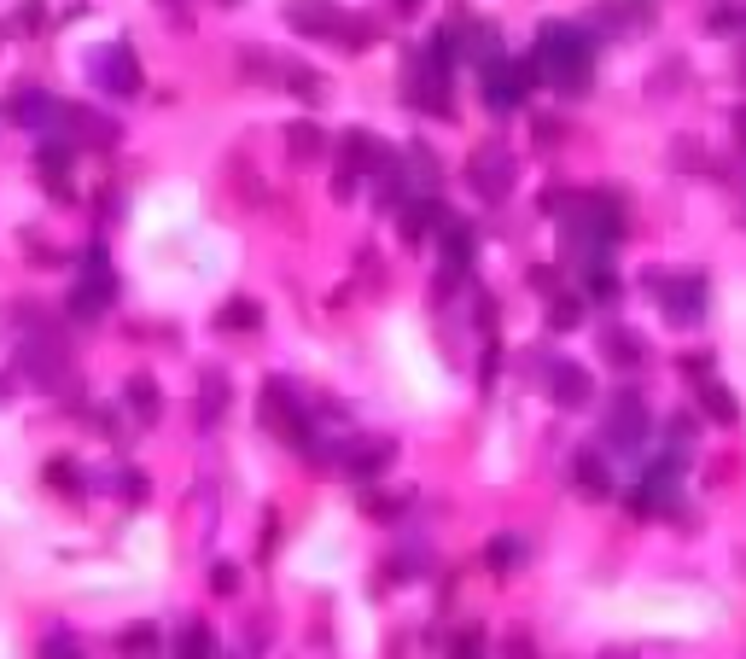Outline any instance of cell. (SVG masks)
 I'll return each mask as SVG.
<instances>
[{"instance_id": "484cf974", "label": "cell", "mask_w": 746, "mask_h": 659, "mask_svg": "<svg viewBox=\"0 0 746 659\" xmlns=\"http://www.w3.org/2000/svg\"><path fill=\"white\" fill-rule=\"evenodd\" d=\"M228 6H234V0H228Z\"/></svg>"}, {"instance_id": "ffe728a7", "label": "cell", "mask_w": 746, "mask_h": 659, "mask_svg": "<svg viewBox=\"0 0 746 659\" xmlns=\"http://www.w3.org/2000/svg\"><path fill=\"white\" fill-rule=\"evenodd\" d=\"M432 228V205H408L403 210V240H420Z\"/></svg>"}, {"instance_id": "4fadbf2b", "label": "cell", "mask_w": 746, "mask_h": 659, "mask_svg": "<svg viewBox=\"0 0 746 659\" xmlns=\"http://www.w3.org/2000/svg\"><path fill=\"white\" fill-rule=\"evenodd\" d=\"M257 321H263V310H257V304H251V298H228V304H222V327H228V333H251V327H257Z\"/></svg>"}, {"instance_id": "7c38bea8", "label": "cell", "mask_w": 746, "mask_h": 659, "mask_svg": "<svg viewBox=\"0 0 746 659\" xmlns=\"http://www.w3.org/2000/svg\"><path fill=\"white\" fill-rule=\"evenodd\" d=\"M158 403H164V397H158V385L146 380V374H135V380H129V409L152 426V420H158Z\"/></svg>"}, {"instance_id": "8fae6325", "label": "cell", "mask_w": 746, "mask_h": 659, "mask_svg": "<svg viewBox=\"0 0 746 659\" xmlns=\"http://www.w3.org/2000/svg\"><path fill=\"white\" fill-rule=\"evenodd\" d=\"M280 76H286V88H292L298 100H309V105L327 100V82H321L315 70H304V65H280Z\"/></svg>"}, {"instance_id": "e0dca14e", "label": "cell", "mask_w": 746, "mask_h": 659, "mask_svg": "<svg viewBox=\"0 0 746 659\" xmlns=\"http://www.w3.org/2000/svg\"><path fill=\"white\" fill-rule=\"evenodd\" d=\"M554 397H560V403H583V397H589V380H583L577 368H560V374H554Z\"/></svg>"}, {"instance_id": "8992f818", "label": "cell", "mask_w": 746, "mask_h": 659, "mask_svg": "<svg viewBox=\"0 0 746 659\" xmlns=\"http://www.w3.org/2000/svg\"><path fill=\"white\" fill-rule=\"evenodd\" d=\"M467 175H473V187L484 193V199H502V193L513 187V158L502 152V146H478Z\"/></svg>"}, {"instance_id": "52a82bcc", "label": "cell", "mask_w": 746, "mask_h": 659, "mask_svg": "<svg viewBox=\"0 0 746 659\" xmlns=\"http://www.w3.org/2000/svg\"><path fill=\"white\" fill-rule=\"evenodd\" d=\"M484 100L496 105V111H508V105H519L525 100V70H513V65H496L484 70Z\"/></svg>"}, {"instance_id": "7a4b0ae2", "label": "cell", "mask_w": 746, "mask_h": 659, "mask_svg": "<svg viewBox=\"0 0 746 659\" xmlns=\"http://www.w3.org/2000/svg\"><path fill=\"white\" fill-rule=\"evenodd\" d=\"M537 59H543V70L554 82H566V88H583V76H589V47H583L577 30H543Z\"/></svg>"}, {"instance_id": "9c48e42d", "label": "cell", "mask_w": 746, "mask_h": 659, "mask_svg": "<svg viewBox=\"0 0 746 659\" xmlns=\"http://www.w3.org/2000/svg\"><path fill=\"white\" fill-rule=\"evenodd\" d=\"M12 117H18V123H30V129H41V135H47V129H53V123L65 117V105H59V100H47V94H35V88H24V94L12 100Z\"/></svg>"}, {"instance_id": "30bf717a", "label": "cell", "mask_w": 746, "mask_h": 659, "mask_svg": "<svg viewBox=\"0 0 746 659\" xmlns=\"http://www.w3.org/2000/svg\"><path fill=\"white\" fill-rule=\"evenodd\" d=\"M286 146H292V158H298V164H309V158H321V152H327V135H321L315 123H292V129H286Z\"/></svg>"}, {"instance_id": "6da1fadb", "label": "cell", "mask_w": 746, "mask_h": 659, "mask_svg": "<svg viewBox=\"0 0 746 659\" xmlns=\"http://www.w3.org/2000/svg\"><path fill=\"white\" fill-rule=\"evenodd\" d=\"M286 24L298 35H315V41H344L350 53H362L373 35V24H362V18H350V12H339V6H327V0H286Z\"/></svg>"}, {"instance_id": "603a6c76", "label": "cell", "mask_w": 746, "mask_h": 659, "mask_svg": "<svg viewBox=\"0 0 746 659\" xmlns=\"http://www.w3.org/2000/svg\"><path fill=\"white\" fill-rule=\"evenodd\" d=\"M496 566H519V543L502 537V543H496Z\"/></svg>"}, {"instance_id": "9a60e30c", "label": "cell", "mask_w": 746, "mask_h": 659, "mask_svg": "<svg viewBox=\"0 0 746 659\" xmlns=\"http://www.w3.org/2000/svg\"><path fill=\"white\" fill-rule=\"evenodd\" d=\"M222 403H228V385H222V374L210 368V374H204V426L222 420Z\"/></svg>"}, {"instance_id": "ba28073f", "label": "cell", "mask_w": 746, "mask_h": 659, "mask_svg": "<svg viewBox=\"0 0 746 659\" xmlns=\"http://www.w3.org/2000/svg\"><path fill=\"white\" fill-rule=\"evenodd\" d=\"M24 362H30V380L41 385H70V356L59 345H30L24 350Z\"/></svg>"}, {"instance_id": "7402d4cb", "label": "cell", "mask_w": 746, "mask_h": 659, "mask_svg": "<svg viewBox=\"0 0 746 659\" xmlns=\"http://www.w3.org/2000/svg\"><path fill=\"white\" fill-rule=\"evenodd\" d=\"M210 590H216V595H234L239 590V572H234V566H216V572H210Z\"/></svg>"}, {"instance_id": "277c9868", "label": "cell", "mask_w": 746, "mask_h": 659, "mask_svg": "<svg viewBox=\"0 0 746 659\" xmlns=\"http://www.w3.org/2000/svg\"><path fill=\"white\" fill-rule=\"evenodd\" d=\"M111 298H117V280H111V269H105V251H88V275H82L76 298H70V315L94 321V315H100Z\"/></svg>"}, {"instance_id": "5bb4252c", "label": "cell", "mask_w": 746, "mask_h": 659, "mask_svg": "<svg viewBox=\"0 0 746 659\" xmlns=\"http://www.w3.org/2000/svg\"><path fill=\"white\" fill-rule=\"evenodd\" d=\"M175 659H210V625H187V630H181Z\"/></svg>"}, {"instance_id": "2e32d148", "label": "cell", "mask_w": 746, "mask_h": 659, "mask_svg": "<svg viewBox=\"0 0 746 659\" xmlns=\"http://www.w3.org/2000/svg\"><path fill=\"white\" fill-rule=\"evenodd\" d=\"M123 654H129V659H158V630L135 625L129 636H123Z\"/></svg>"}, {"instance_id": "5b68a950", "label": "cell", "mask_w": 746, "mask_h": 659, "mask_svg": "<svg viewBox=\"0 0 746 659\" xmlns=\"http://www.w3.org/2000/svg\"><path fill=\"white\" fill-rule=\"evenodd\" d=\"M263 420H269L274 432H286L292 444H309V426H304V409H298V397L286 391L280 380L263 385Z\"/></svg>"}, {"instance_id": "ac0fdd59", "label": "cell", "mask_w": 746, "mask_h": 659, "mask_svg": "<svg viewBox=\"0 0 746 659\" xmlns=\"http://www.w3.org/2000/svg\"><path fill=\"white\" fill-rule=\"evenodd\" d=\"M443 234H449V269H461V263H467V257H473V234H467V228H461V222H449V228H443Z\"/></svg>"}, {"instance_id": "3957f363", "label": "cell", "mask_w": 746, "mask_h": 659, "mask_svg": "<svg viewBox=\"0 0 746 659\" xmlns=\"http://www.w3.org/2000/svg\"><path fill=\"white\" fill-rule=\"evenodd\" d=\"M88 76L100 82L105 94H117V100H129V94H140V65H135V53H129L123 41H111V47H100V53L88 59Z\"/></svg>"}, {"instance_id": "44dd1931", "label": "cell", "mask_w": 746, "mask_h": 659, "mask_svg": "<svg viewBox=\"0 0 746 659\" xmlns=\"http://www.w3.org/2000/svg\"><path fill=\"white\" fill-rule=\"evenodd\" d=\"M41 659H82V648H76L70 636H47V648H41Z\"/></svg>"}, {"instance_id": "d6986e66", "label": "cell", "mask_w": 746, "mask_h": 659, "mask_svg": "<svg viewBox=\"0 0 746 659\" xmlns=\"http://www.w3.org/2000/svg\"><path fill=\"white\" fill-rule=\"evenodd\" d=\"M385 461H391V444H362V450H356V461H350V467H356V473H379Z\"/></svg>"}, {"instance_id": "cb8c5ba5", "label": "cell", "mask_w": 746, "mask_h": 659, "mask_svg": "<svg viewBox=\"0 0 746 659\" xmlns=\"http://www.w3.org/2000/svg\"><path fill=\"white\" fill-rule=\"evenodd\" d=\"M47 479H53V485H76V473H70V461H53V467H47Z\"/></svg>"}, {"instance_id": "d4e9b609", "label": "cell", "mask_w": 746, "mask_h": 659, "mask_svg": "<svg viewBox=\"0 0 746 659\" xmlns=\"http://www.w3.org/2000/svg\"><path fill=\"white\" fill-rule=\"evenodd\" d=\"M397 6H414V0H397Z\"/></svg>"}]
</instances>
